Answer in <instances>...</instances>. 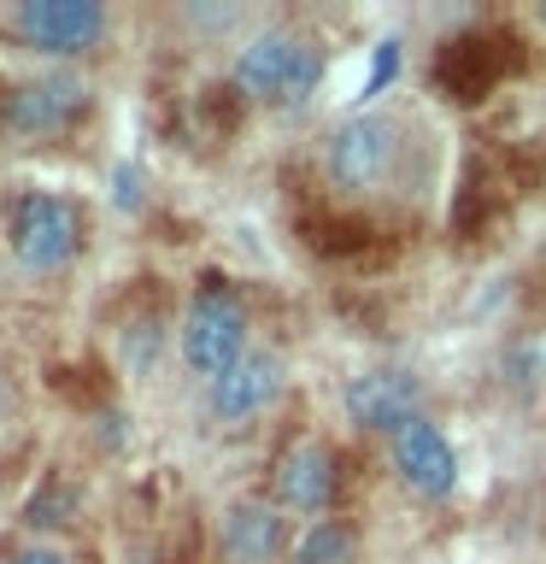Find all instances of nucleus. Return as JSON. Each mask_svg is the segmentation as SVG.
Masks as SVG:
<instances>
[{
  "instance_id": "f257e3e1",
  "label": "nucleus",
  "mask_w": 546,
  "mask_h": 564,
  "mask_svg": "<svg viewBox=\"0 0 546 564\" xmlns=\"http://www.w3.org/2000/svg\"><path fill=\"white\" fill-rule=\"evenodd\" d=\"M7 236L24 271H65L83 247V212L65 194L47 188H24L7 212Z\"/></svg>"
},
{
  "instance_id": "f03ea898",
  "label": "nucleus",
  "mask_w": 546,
  "mask_h": 564,
  "mask_svg": "<svg viewBox=\"0 0 546 564\" xmlns=\"http://www.w3.org/2000/svg\"><path fill=\"white\" fill-rule=\"evenodd\" d=\"M317 77H324V53H317L306 35H259L236 53V88L253 100H276V106H294L306 100Z\"/></svg>"
},
{
  "instance_id": "7ed1b4c3",
  "label": "nucleus",
  "mask_w": 546,
  "mask_h": 564,
  "mask_svg": "<svg viewBox=\"0 0 546 564\" xmlns=\"http://www.w3.org/2000/svg\"><path fill=\"white\" fill-rule=\"evenodd\" d=\"M183 359L194 377L218 382L229 365L247 359V312L236 289H223V282H206L200 294L188 300V317H183Z\"/></svg>"
},
{
  "instance_id": "20e7f679",
  "label": "nucleus",
  "mask_w": 546,
  "mask_h": 564,
  "mask_svg": "<svg viewBox=\"0 0 546 564\" xmlns=\"http://www.w3.org/2000/svg\"><path fill=\"white\" fill-rule=\"evenodd\" d=\"M88 106V88L77 77H59V70H47V77H30L18 83L7 106H0V123H7L12 141H47L70 130V118H77Z\"/></svg>"
},
{
  "instance_id": "39448f33",
  "label": "nucleus",
  "mask_w": 546,
  "mask_h": 564,
  "mask_svg": "<svg viewBox=\"0 0 546 564\" xmlns=\"http://www.w3.org/2000/svg\"><path fill=\"white\" fill-rule=\"evenodd\" d=\"M12 24L42 53H83L106 35V7L100 0H18Z\"/></svg>"
},
{
  "instance_id": "423d86ee",
  "label": "nucleus",
  "mask_w": 546,
  "mask_h": 564,
  "mask_svg": "<svg viewBox=\"0 0 546 564\" xmlns=\"http://www.w3.org/2000/svg\"><path fill=\"white\" fill-rule=\"evenodd\" d=\"M394 165V123L387 118H352L329 135V176L341 188H376Z\"/></svg>"
},
{
  "instance_id": "0eeeda50",
  "label": "nucleus",
  "mask_w": 546,
  "mask_h": 564,
  "mask_svg": "<svg viewBox=\"0 0 546 564\" xmlns=\"http://www.w3.org/2000/svg\"><path fill=\"white\" fill-rule=\"evenodd\" d=\"M394 465H400V476L423 494V500H447L452 482H458L452 441L440 435L423 412H417L412 423H400V430H394Z\"/></svg>"
},
{
  "instance_id": "6e6552de",
  "label": "nucleus",
  "mask_w": 546,
  "mask_h": 564,
  "mask_svg": "<svg viewBox=\"0 0 546 564\" xmlns=\"http://www.w3.org/2000/svg\"><path fill=\"white\" fill-rule=\"evenodd\" d=\"M276 500L294 511H324L335 500V453L324 441H294L276 458Z\"/></svg>"
},
{
  "instance_id": "1a4fd4ad",
  "label": "nucleus",
  "mask_w": 546,
  "mask_h": 564,
  "mask_svg": "<svg viewBox=\"0 0 546 564\" xmlns=\"http://www.w3.org/2000/svg\"><path fill=\"white\" fill-rule=\"evenodd\" d=\"M288 523L271 500H241L223 511V564H276Z\"/></svg>"
},
{
  "instance_id": "9d476101",
  "label": "nucleus",
  "mask_w": 546,
  "mask_h": 564,
  "mask_svg": "<svg viewBox=\"0 0 546 564\" xmlns=\"http://www.w3.org/2000/svg\"><path fill=\"white\" fill-rule=\"evenodd\" d=\"M276 388H282V365L271 352H247L241 365H229L223 377L211 382V412L223 423H241V417L264 412V405L276 400Z\"/></svg>"
},
{
  "instance_id": "9b49d317",
  "label": "nucleus",
  "mask_w": 546,
  "mask_h": 564,
  "mask_svg": "<svg viewBox=\"0 0 546 564\" xmlns=\"http://www.w3.org/2000/svg\"><path fill=\"white\" fill-rule=\"evenodd\" d=\"M347 412L364 430H387L394 435L400 423L417 417V382L400 377V370H376V377H359L347 388Z\"/></svg>"
},
{
  "instance_id": "f8f14e48",
  "label": "nucleus",
  "mask_w": 546,
  "mask_h": 564,
  "mask_svg": "<svg viewBox=\"0 0 546 564\" xmlns=\"http://www.w3.org/2000/svg\"><path fill=\"white\" fill-rule=\"evenodd\" d=\"M352 558V535L341 523H312L294 546V564H347Z\"/></svg>"
},
{
  "instance_id": "ddd939ff",
  "label": "nucleus",
  "mask_w": 546,
  "mask_h": 564,
  "mask_svg": "<svg viewBox=\"0 0 546 564\" xmlns=\"http://www.w3.org/2000/svg\"><path fill=\"white\" fill-rule=\"evenodd\" d=\"M70 511H77V488H70V482H47L24 506V523L30 529H59V523H70Z\"/></svg>"
},
{
  "instance_id": "4468645a",
  "label": "nucleus",
  "mask_w": 546,
  "mask_h": 564,
  "mask_svg": "<svg viewBox=\"0 0 546 564\" xmlns=\"http://www.w3.org/2000/svg\"><path fill=\"white\" fill-rule=\"evenodd\" d=\"M394 65H400V42H382V47H376V59H370V77H364V88H359V100L376 95L382 77H394Z\"/></svg>"
},
{
  "instance_id": "2eb2a0df",
  "label": "nucleus",
  "mask_w": 546,
  "mask_h": 564,
  "mask_svg": "<svg viewBox=\"0 0 546 564\" xmlns=\"http://www.w3.org/2000/svg\"><path fill=\"white\" fill-rule=\"evenodd\" d=\"M12 564H70L65 553H53V546H24V553H18Z\"/></svg>"
}]
</instances>
